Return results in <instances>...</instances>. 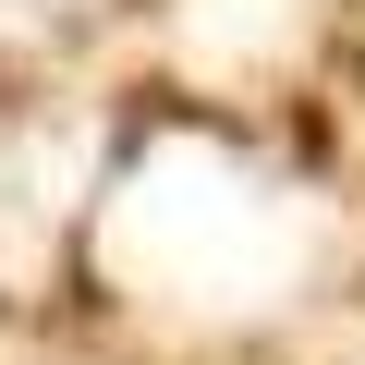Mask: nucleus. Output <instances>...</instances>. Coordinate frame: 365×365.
Segmentation results:
<instances>
[{
  "label": "nucleus",
  "mask_w": 365,
  "mask_h": 365,
  "mask_svg": "<svg viewBox=\"0 0 365 365\" xmlns=\"http://www.w3.org/2000/svg\"><path fill=\"white\" fill-rule=\"evenodd\" d=\"M0 13H49V0H0Z\"/></svg>",
  "instance_id": "nucleus-1"
}]
</instances>
